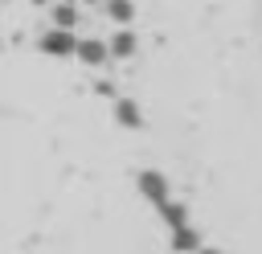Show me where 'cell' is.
I'll return each mask as SVG.
<instances>
[{
    "label": "cell",
    "instance_id": "1",
    "mask_svg": "<svg viewBox=\"0 0 262 254\" xmlns=\"http://www.w3.org/2000/svg\"><path fill=\"white\" fill-rule=\"evenodd\" d=\"M74 41H78L74 29H57V25H53V29L41 37V49H45L49 57H74Z\"/></svg>",
    "mask_w": 262,
    "mask_h": 254
},
{
    "label": "cell",
    "instance_id": "2",
    "mask_svg": "<svg viewBox=\"0 0 262 254\" xmlns=\"http://www.w3.org/2000/svg\"><path fill=\"white\" fill-rule=\"evenodd\" d=\"M74 57L86 61V66H102V61H106V41H98V37L74 41Z\"/></svg>",
    "mask_w": 262,
    "mask_h": 254
},
{
    "label": "cell",
    "instance_id": "3",
    "mask_svg": "<svg viewBox=\"0 0 262 254\" xmlns=\"http://www.w3.org/2000/svg\"><path fill=\"white\" fill-rule=\"evenodd\" d=\"M135 49H139V41H135L131 29H119V33L106 41V57H131Z\"/></svg>",
    "mask_w": 262,
    "mask_h": 254
},
{
    "label": "cell",
    "instance_id": "4",
    "mask_svg": "<svg viewBox=\"0 0 262 254\" xmlns=\"http://www.w3.org/2000/svg\"><path fill=\"white\" fill-rule=\"evenodd\" d=\"M139 193L160 205V201H168V180H164L160 172H139Z\"/></svg>",
    "mask_w": 262,
    "mask_h": 254
},
{
    "label": "cell",
    "instance_id": "5",
    "mask_svg": "<svg viewBox=\"0 0 262 254\" xmlns=\"http://www.w3.org/2000/svg\"><path fill=\"white\" fill-rule=\"evenodd\" d=\"M102 8H106V16H111L115 25H127V20L135 16V4H131V0H102Z\"/></svg>",
    "mask_w": 262,
    "mask_h": 254
},
{
    "label": "cell",
    "instance_id": "6",
    "mask_svg": "<svg viewBox=\"0 0 262 254\" xmlns=\"http://www.w3.org/2000/svg\"><path fill=\"white\" fill-rule=\"evenodd\" d=\"M115 119H119L123 127H139V107H135L131 98H115Z\"/></svg>",
    "mask_w": 262,
    "mask_h": 254
},
{
    "label": "cell",
    "instance_id": "7",
    "mask_svg": "<svg viewBox=\"0 0 262 254\" xmlns=\"http://www.w3.org/2000/svg\"><path fill=\"white\" fill-rule=\"evenodd\" d=\"M160 209H164V221L176 229V225H188V209L184 205H176V201H160Z\"/></svg>",
    "mask_w": 262,
    "mask_h": 254
},
{
    "label": "cell",
    "instance_id": "8",
    "mask_svg": "<svg viewBox=\"0 0 262 254\" xmlns=\"http://www.w3.org/2000/svg\"><path fill=\"white\" fill-rule=\"evenodd\" d=\"M53 25L57 29H74L78 25V8L74 4H53Z\"/></svg>",
    "mask_w": 262,
    "mask_h": 254
},
{
    "label": "cell",
    "instance_id": "9",
    "mask_svg": "<svg viewBox=\"0 0 262 254\" xmlns=\"http://www.w3.org/2000/svg\"><path fill=\"white\" fill-rule=\"evenodd\" d=\"M172 242H176V250H196V246H201V234H196V229H188V225H176Z\"/></svg>",
    "mask_w": 262,
    "mask_h": 254
},
{
    "label": "cell",
    "instance_id": "10",
    "mask_svg": "<svg viewBox=\"0 0 262 254\" xmlns=\"http://www.w3.org/2000/svg\"><path fill=\"white\" fill-rule=\"evenodd\" d=\"M201 254H213V250H201Z\"/></svg>",
    "mask_w": 262,
    "mask_h": 254
}]
</instances>
